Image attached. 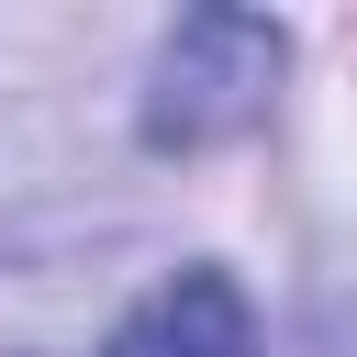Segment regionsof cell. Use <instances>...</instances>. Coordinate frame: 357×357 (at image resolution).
Wrapping results in <instances>:
<instances>
[{
    "label": "cell",
    "mask_w": 357,
    "mask_h": 357,
    "mask_svg": "<svg viewBox=\"0 0 357 357\" xmlns=\"http://www.w3.org/2000/svg\"><path fill=\"white\" fill-rule=\"evenodd\" d=\"M279 89V22L257 11H190L167 45H156V78H145V145H212V134H245Z\"/></svg>",
    "instance_id": "6da1fadb"
},
{
    "label": "cell",
    "mask_w": 357,
    "mask_h": 357,
    "mask_svg": "<svg viewBox=\"0 0 357 357\" xmlns=\"http://www.w3.org/2000/svg\"><path fill=\"white\" fill-rule=\"evenodd\" d=\"M100 357H257V312L223 268H178L112 324Z\"/></svg>",
    "instance_id": "7a4b0ae2"
}]
</instances>
